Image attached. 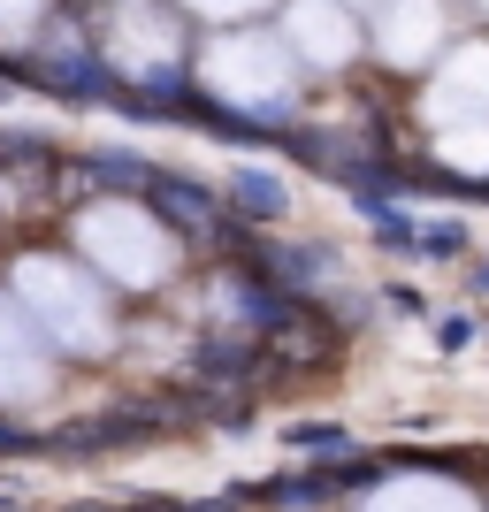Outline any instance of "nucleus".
I'll return each instance as SVG.
<instances>
[{"label":"nucleus","instance_id":"nucleus-5","mask_svg":"<svg viewBox=\"0 0 489 512\" xmlns=\"http://www.w3.org/2000/svg\"><path fill=\"white\" fill-rule=\"evenodd\" d=\"M85 169H92V184H107V192H123V184H130V192H146V184H153V161H146V153H115V146L92 153Z\"/></svg>","mask_w":489,"mask_h":512},{"label":"nucleus","instance_id":"nucleus-1","mask_svg":"<svg viewBox=\"0 0 489 512\" xmlns=\"http://www.w3.org/2000/svg\"><path fill=\"white\" fill-rule=\"evenodd\" d=\"M146 199H153V214H161L169 230H184L192 245H214V237H230V230H222V214H214V199L199 192L192 176H176V169H153Z\"/></svg>","mask_w":489,"mask_h":512},{"label":"nucleus","instance_id":"nucleus-4","mask_svg":"<svg viewBox=\"0 0 489 512\" xmlns=\"http://www.w3.org/2000/svg\"><path fill=\"white\" fill-rule=\"evenodd\" d=\"M283 444H291L298 459H306V451H314V459H352V428H337V421H291V428H283Z\"/></svg>","mask_w":489,"mask_h":512},{"label":"nucleus","instance_id":"nucleus-3","mask_svg":"<svg viewBox=\"0 0 489 512\" xmlns=\"http://www.w3.org/2000/svg\"><path fill=\"white\" fill-rule=\"evenodd\" d=\"M230 207L253 214V222H276V214H283V184L268 169H237L230 176Z\"/></svg>","mask_w":489,"mask_h":512},{"label":"nucleus","instance_id":"nucleus-6","mask_svg":"<svg viewBox=\"0 0 489 512\" xmlns=\"http://www.w3.org/2000/svg\"><path fill=\"white\" fill-rule=\"evenodd\" d=\"M421 260H451V253H467V222H421V245H413Z\"/></svg>","mask_w":489,"mask_h":512},{"label":"nucleus","instance_id":"nucleus-8","mask_svg":"<svg viewBox=\"0 0 489 512\" xmlns=\"http://www.w3.org/2000/svg\"><path fill=\"white\" fill-rule=\"evenodd\" d=\"M383 306H398V314H428V299L413 291V283H383Z\"/></svg>","mask_w":489,"mask_h":512},{"label":"nucleus","instance_id":"nucleus-10","mask_svg":"<svg viewBox=\"0 0 489 512\" xmlns=\"http://www.w3.org/2000/svg\"><path fill=\"white\" fill-rule=\"evenodd\" d=\"M0 512H8V497H0Z\"/></svg>","mask_w":489,"mask_h":512},{"label":"nucleus","instance_id":"nucleus-7","mask_svg":"<svg viewBox=\"0 0 489 512\" xmlns=\"http://www.w3.org/2000/svg\"><path fill=\"white\" fill-rule=\"evenodd\" d=\"M436 344H444V352H467V344H474V314H444Z\"/></svg>","mask_w":489,"mask_h":512},{"label":"nucleus","instance_id":"nucleus-2","mask_svg":"<svg viewBox=\"0 0 489 512\" xmlns=\"http://www.w3.org/2000/svg\"><path fill=\"white\" fill-rule=\"evenodd\" d=\"M253 367H260L253 337H199L192 344V375H207V383H245Z\"/></svg>","mask_w":489,"mask_h":512},{"label":"nucleus","instance_id":"nucleus-9","mask_svg":"<svg viewBox=\"0 0 489 512\" xmlns=\"http://www.w3.org/2000/svg\"><path fill=\"white\" fill-rule=\"evenodd\" d=\"M474 291H489V260H474Z\"/></svg>","mask_w":489,"mask_h":512}]
</instances>
